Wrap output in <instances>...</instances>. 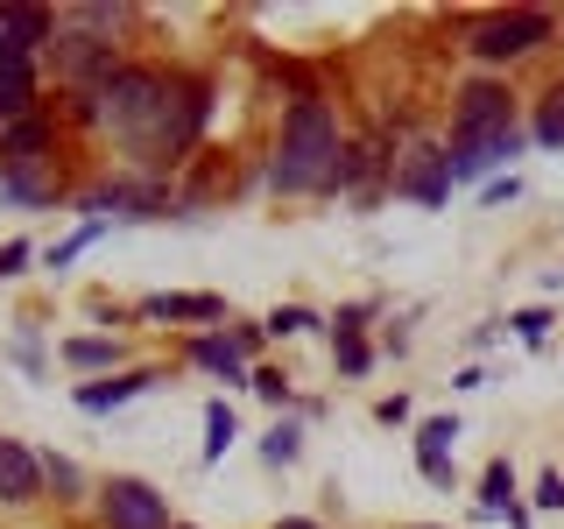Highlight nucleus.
<instances>
[{"label": "nucleus", "instance_id": "1", "mask_svg": "<svg viewBox=\"0 0 564 529\" xmlns=\"http://www.w3.org/2000/svg\"><path fill=\"white\" fill-rule=\"evenodd\" d=\"M339 120H332L325 99H296L290 120H282V149L269 163V184L290 191V198H304V191H332V176H339Z\"/></svg>", "mask_w": 564, "mask_h": 529}, {"label": "nucleus", "instance_id": "2", "mask_svg": "<svg viewBox=\"0 0 564 529\" xmlns=\"http://www.w3.org/2000/svg\"><path fill=\"white\" fill-rule=\"evenodd\" d=\"M551 14H543V8H516V14H494V22H480V29H473V57H480V64H516V57H529V50H536V43H551Z\"/></svg>", "mask_w": 564, "mask_h": 529}, {"label": "nucleus", "instance_id": "3", "mask_svg": "<svg viewBox=\"0 0 564 529\" xmlns=\"http://www.w3.org/2000/svg\"><path fill=\"white\" fill-rule=\"evenodd\" d=\"M501 128H516V99H508V85L473 78L466 93H458V114H452V149H466V141H480V134H501Z\"/></svg>", "mask_w": 564, "mask_h": 529}, {"label": "nucleus", "instance_id": "4", "mask_svg": "<svg viewBox=\"0 0 564 529\" xmlns=\"http://www.w3.org/2000/svg\"><path fill=\"white\" fill-rule=\"evenodd\" d=\"M99 522L106 529H176L170 522V501L149 481H106L99 487Z\"/></svg>", "mask_w": 564, "mask_h": 529}, {"label": "nucleus", "instance_id": "5", "mask_svg": "<svg viewBox=\"0 0 564 529\" xmlns=\"http://www.w3.org/2000/svg\"><path fill=\"white\" fill-rule=\"evenodd\" d=\"M43 487V452H29L22 438H0V508H29Z\"/></svg>", "mask_w": 564, "mask_h": 529}, {"label": "nucleus", "instance_id": "6", "mask_svg": "<svg viewBox=\"0 0 564 529\" xmlns=\"http://www.w3.org/2000/svg\"><path fill=\"white\" fill-rule=\"evenodd\" d=\"M516 149H522V128H501V134H480V141H466V149H452L445 155V163H452V184H480V176H494Z\"/></svg>", "mask_w": 564, "mask_h": 529}, {"label": "nucleus", "instance_id": "7", "mask_svg": "<svg viewBox=\"0 0 564 529\" xmlns=\"http://www.w3.org/2000/svg\"><path fill=\"white\" fill-rule=\"evenodd\" d=\"M35 114V57L22 50H0V128Z\"/></svg>", "mask_w": 564, "mask_h": 529}, {"label": "nucleus", "instance_id": "8", "mask_svg": "<svg viewBox=\"0 0 564 529\" xmlns=\"http://www.w3.org/2000/svg\"><path fill=\"white\" fill-rule=\"evenodd\" d=\"M43 43H57V14H50V8H0V50L35 57Z\"/></svg>", "mask_w": 564, "mask_h": 529}, {"label": "nucleus", "instance_id": "9", "mask_svg": "<svg viewBox=\"0 0 564 529\" xmlns=\"http://www.w3.org/2000/svg\"><path fill=\"white\" fill-rule=\"evenodd\" d=\"M452 445H458V423L452 417H431L416 431V466H423V481H431V487H452Z\"/></svg>", "mask_w": 564, "mask_h": 529}, {"label": "nucleus", "instance_id": "10", "mask_svg": "<svg viewBox=\"0 0 564 529\" xmlns=\"http://www.w3.org/2000/svg\"><path fill=\"white\" fill-rule=\"evenodd\" d=\"M155 381H163L155 367H128V375H113V381H85V388H78V410L106 417V410H120V402H134L141 388H155Z\"/></svg>", "mask_w": 564, "mask_h": 529}, {"label": "nucleus", "instance_id": "11", "mask_svg": "<svg viewBox=\"0 0 564 529\" xmlns=\"http://www.w3.org/2000/svg\"><path fill=\"white\" fill-rule=\"evenodd\" d=\"M191 360L205 367V375H226V381H240V367H247V346H240V332L226 339V332H205V339H191Z\"/></svg>", "mask_w": 564, "mask_h": 529}, {"label": "nucleus", "instance_id": "12", "mask_svg": "<svg viewBox=\"0 0 564 529\" xmlns=\"http://www.w3.org/2000/svg\"><path fill=\"white\" fill-rule=\"evenodd\" d=\"M43 149H50V120L43 114L0 128V163H43Z\"/></svg>", "mask_w": 564, "mask_h": 529}, {"label": "nucleus", "instance_id": "13", "mask_svg": "<svg viewBox=\"0 0 564 529\" xmlns=\"http://www.w3.org/2000/svg\"><path fill=\"white\" fill-rule=\"evenodd\" d=\"M395 191H410L416 205H445V191H452V163H445V155H423L410 176H395Z\"/></svg>", "mask_w": 564, "mask_h": 529}, {"label": "nucleus", "instance_id": "14", "mask_svg": "<svg viewBox=\"0 0 564 529\" xmlns=\"http://www.w3.org/2000/svg\"><path fill=\"white\" fill-rule=\"evenodd\" d=\"M480 516H516V466L508 458H494L480 473Z\"/></svg>", "mask_w": 564, "mask_h": 529}, {"label": "nucleus", "instance_id": "15", "mask_svg": "<svg viewBox=\"0 0 564 529\" xmlns=\"http://www.w3.org/2000/svg\"><path fill=\"white\" fill-rule=\"evenodd\" d=\"M226 304L219 296H149L141 304V317H219Z\"/></svg>", "mask_w": 564, "mask_h": 529}, {"label": "nucleus", "instance_id": "16", "mask_svg": "<svg viewBox=\"0 0 564 529\" xmlns=\"http://www.w3.org/2000/svg\"><path fill=\"white\" fill-rule=\"evenodd\" d=\"M234 410H226V402H205V466H219L226 458V445H234Z\"/></svg>", "mask_w": 564, "mask_h": 529}, {"label": "nucleus", "instance_id": "17", "mask_svg": "<svg viewBox=\"0 0 564 529\" xmlns=\"http://www.w3.org/2000/svg\"><path fill=\"white\" fill-rule=\"evenodd\" d=\"M536 141L543 149H564V85L543 93V114H536Z\"/></svg>", "mask_w": 564, "mask_h": 529}, {"label": "nucleus", "instance_id": "18", "mask_svg": "<svg viewBox=\"0 0 564 529\" xmlns=\"http://www.w3.org/2000/svg\"><path fill=\"white\" fill-rule=\"evenodd\" d=\"M64 360H70V367H120V346H113V339H70Z\"/></svg>", "mask_w": 564, "mask_h": 529}, {"label": "nucleus", "instance_id": "19", "mask_svg": "<svg viewBox=\"0 0 564 529\" xmlns=\"http://www.w3.org/2000/svg\"><path fill=\"white\" fill-rule=\"evenodd\" d=\"M296 452H304V431H296V423H275V431L261 438V458H269V466H290Z\"/></svg>", "mask_w": 564, "mask_h": 529}, {"label": "nucleus", "instance_id": "20", "mask_svg": "<svg viewBox=\"0 0 564 529\" xmlns=\"http://www.w3.org/2000/svg\"><path fill=\"white\" fill-rule=\"evenodd\" d=\"M317 317L304 311V304H275L269 317H261V332H275V339H296V332H311Z\"/></svg>", "mask_w": 564, "mask_h": 529}, {"label": "nucleus", "instance_id": "21", "mask_svg": "<svg viewBox=\"0 0 564 529\" xmlns=\"http://www.w3.org/2000/svg\"><path fill=\"white\" fill-rule=\"evenodd\" d=\"M339 367L346 375H367V367H375V346L360 339V325H339Z\"/></svg>", "mask_w": 564, "mask_h": 529}, {"label": "nucleus", "instance_id": "22", "mask_svg": "<svg viewBox=\"0 0 564 529\" xmlns=\"http://www.w3.org/2000/svg\"><path fill=\"white\" fill-rule=\"evenodd\" d=\"M43 481L57 487V501H70V494H78V466H70V458H57V452H43Z\"/></svg>", "mask_w": 564, "mask_h": 529}, {"label": "nucleus", "instance_id": "23", "mask_svg": "<svg viewBox=\"0 0 564 529\" xmlns=\"http://www.w3.org/2000/svg\"><path fill=\"white\" fill-rule=\"evenodd\" d=\"M93 240H99V219L85 226V234H70L64 247H50V269H70V261H78V255H85V247H93Z\"/></svg>", "mask_w": 564, "mask_h": 529}, {"label": "nucleus", "instance_id": "24", "mask_svg": "<svg viewBox=\"0 0 564 529\" xmlns=\"http://www.w3.org/2000/svg\"><path fill=\"white\" fill-rule=\"evenodd\" d=\"M29 261H35V247H29V240H8V247H0V282H8V276H22Z\"/></svg>", "mask_w": 564, "mask_h": 529}, {"label": "nucleus", "instance_id": "25", "mask_svg": "<svg viewBox=\"0 0 564 529\" xmlns=\"http://www.w3.org/2000/svg\"><path fill=\"white\" fill-rule=\"evenodd\" d=\"M508 325H516L529 346H543V332H551V311H516V317H508Z\"/></svg>", "mask_w": 564, "mask_h": 529}, {"label": "nucleus", "instance_id": "26", "mask_svg": "<svg viewBox=\"0 0 564 529\" xmlns=\"http://www.w3.org/2000/svg\"><path fill=\"white\" fill-rule=\"evenodd\" d=\"M247 381H254V388H261V396H269V402H282V396H290V381H282L275 367H254V375H247Z\"/></svg>", "mask_w": 564, "mask_h": 529}, {"label": "nucleus", "instance_id": "27", "mask_svg": "<svg viewBox=\"0 0 564 529\" xmlns=\"http://www.w3.org/2000/svg\"><path fill=\"white\" fill-rule=\"evenodd\" d=\"M375 417H381V423H410V396H381Z\"/></svg>", "mask_w": 564, "mask_h": 529}, {"label": "nucleus", "instance_id": "28", "mask_svg": "<svg viewBox=\"0 0 564 529\" xmlns=\"http://www.w3.org/2000/svg\"><path fill=\"white\" fill-rule=\"evenodd\" d=\"M536 501L543 508H564V481H557V473H543V481H536Z\"/></svg>", "mask_w": 564, "mask_h": 529}, {"label": "nucleus", "instance_id": "29", "mask_svg": "<svg viewBox=\"0 0 564 529\" xmlns=\"http://www.w3.org/2000/svg\"><path fill=\"white\" fill-rule=\"evenodd\" d=\"M480 198H487V205H508V198H516V176H494V184L480 191Z\"/></svg>", "mask_w": 564, "mask_h": 529}, {"label": "nucleus", "instance_id": "30", "mask_svg": "<svg viewBox=\"0 0 564 529\" xmlns=\"http://www.w3.org/2000/svg\"><path fill=\"white\" fill-rule=\"evenodd\" d=\"M275 529H325V522H311V516H282Z\"/></svg>", "mask_w": 564, "mask_h": 529}, {"label": "nucleus", "instance_id": "31", "mask_svg": "<svg viewBox=\"0 0 564 529\" xmlns=\"http://www.w3.org/2000/svg\"><path fill=\"white\" fill-rule=\"evenodd\" d=\"M176 529H184V522H176Z\"/></svg>", "mask_w": 564, "mask_h": 529}]
</instances>
